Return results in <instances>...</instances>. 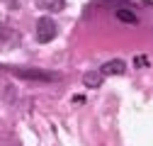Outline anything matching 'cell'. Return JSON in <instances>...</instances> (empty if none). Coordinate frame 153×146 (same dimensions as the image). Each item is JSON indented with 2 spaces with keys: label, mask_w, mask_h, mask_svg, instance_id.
<instances>
[{
  "label": "cell",
  "mask_w": 153,
  "mask_h": 146,
  "mask_svg": "<svg viewBox=\"0 0 153 146\" xmlns=\"http://www.w3.org/2000/svg\"><path fill=\"white\" fill-rule=\"evenodd\" d=\"M124 71H126V63H124L122 59H112V61L102 63V68H100V76H122Z\"/></svg>",
  "instance_id": "3"
},
{
  "label": "cell",
  "mask_w": 153,
  "mask_h": 146,
  "mask_svg": "<svg viewBox=\"0 0 153 146\" xmlns=\"http://www.w3.org/2000/svg\"><path fill=\"white\" fill-rule=\"evenodd\" d=\"M134 66H136V68H141V66H148V59H146V56H136V59H134Z\"/></svg>",
  "instance_id": "7"
},
{
  "label": "cell",
  "mask_w": 153,
  "mask_h": 146,
  "mask_svg": "<svg viewBox=\"0 0 153 146\" xmlns=\"http://www.w3.org/2000/svg\"><path fill=\"white\" fill-rule=\"evenodd\" d=\"M56 32H59V27H56L51 17H39L36 20V39L42 44H49L51 39H56Z\"/></svg>",
  "instance_id": "1"
},
{
  "label": "cell",
  "mask_w": 153,
  "mask_h": 146,
  "mask_svg": "<svg viewBox=\"0 0 153 146\" xmlns=\"http://www.w3.org/2000/svg\"><path fill=\"white\" fill-rule=\"evenodd\" d=\"M39 5L49 12H61L66 7V0H39Z\"/></svg>",
  "instance_id": "5"
},
{
  "label": "cell",
  "mask_w": 153,
  "mask_h": 146,
  "mask_svg": "<svg viewBox=\"0 0 153 146\" xmlns=\"http://www.w3.org/2000/svg\"><path fill=\"white\" fill-rule=\"evenodd\" d=\"M83 83H85L88 88H100L102 76H100V73H85V76H83Z\"/></svg>",
  "instance_id": "6"
},
{
  "label": "cell",
  "mask_w": 153,
  "mask_h": 146,
  "mask_svg": "<svg viewBox=\"0 0 153 146\" xmlns=\"http://www.w3.org/2000/svg\"><path fill=\"white\" fill-rule=\"evenodd\" d=\"M15 76L27 78V80H56V73L51 71H36V68H15Z\"/></svg>",
  "instance_id": "2"
},
{
  "label": "cell",
  "mask_w": 153,
  "mask_h": 146,
  "mask_svg": "<svg viewBox=\"0 0 153 146\" xmlns=\"http://www.w3.org/2000/svg\"><path fill=\"white\" fill-rule=\"evenodd\" d=\"M117 20L124 22V25H136V22H139V17H136V12H134V10L119 7V10H117Z\"/></svg>",
  "instance_id": "4"
}]
</instances>
